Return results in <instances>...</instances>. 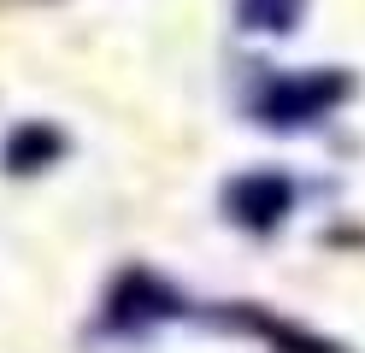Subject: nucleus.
Segmentation results:
<instances>
[{"mask_svg": "<svg viewBox=\"0 0 365 353\" xmlns=\"http://www.w3.org/2000/svg\"><path fill=\"white\" fill-rule=\"evenodd\" d=\"M65 153V135L53 124H18L12 141H6V165L12 171H41V165H53Z\"/></svg>", "mask_w": 365, "mask_h": 353, "instance_id": "nucleus-4", "label": "nucleus"}, {"mask_svg": "<svg viewBox=\"0 0 365 353\" xmlns=\"http://www.w3.org/2000/svg\"><path fill=\"white\" fill-rule=\"evenodd\" d=\"M307 0H236V24L254 36H289L301 24Z\"/></svg>", "mask_w": 365, "mask_h": 353, "instance_id": "nucleus-5", "label": "nucleus"}, {"mask_svg": "<svg viewBox=\"0 0 365 353\" xmlns=\"http://www.w3.org/2000/svg\"><path fill=\"white\" fill-rule=\"evenodd\" d=\"M294 206V183L283 171H247L224 188V212L242 224V230H277Z\"/></svg>", "mask_w": 365, "mask_h": 353, "instance_id": "nucleus-2", "label": "nucleus"}, {"mask_svg": "<svg viewBox=\"0 0 365 353\" xmlns=\"http://www.w3.org/2000/svg\"><path fill=\"white\" fill-rule=\"evenodd\" d=\"M348 94H354V77H341V71H289V77H271L259 88L254 118L265 130H307L318 118H330Z\"/></svg>", "mask_w": 365, "mask_h": 353, "instance_id": "nucleus-1", "label": "nucleus"}, {"mask_svg": "<svg viewBox=\"0 0 365 353\" xmlns=\"http://www.w3.org/2000/svg\"><path fill=\"white\" fill-rule=\"evenodd\" d=\"M171 289H159L153 277H142V271H130L118 289H112V324H148V318H165L171 312Z\"/></svg>", "mask_w": 365, "mask_h": 353, "instance_id": "nucleus-3", "label": "nucleus"}]
</instances>
